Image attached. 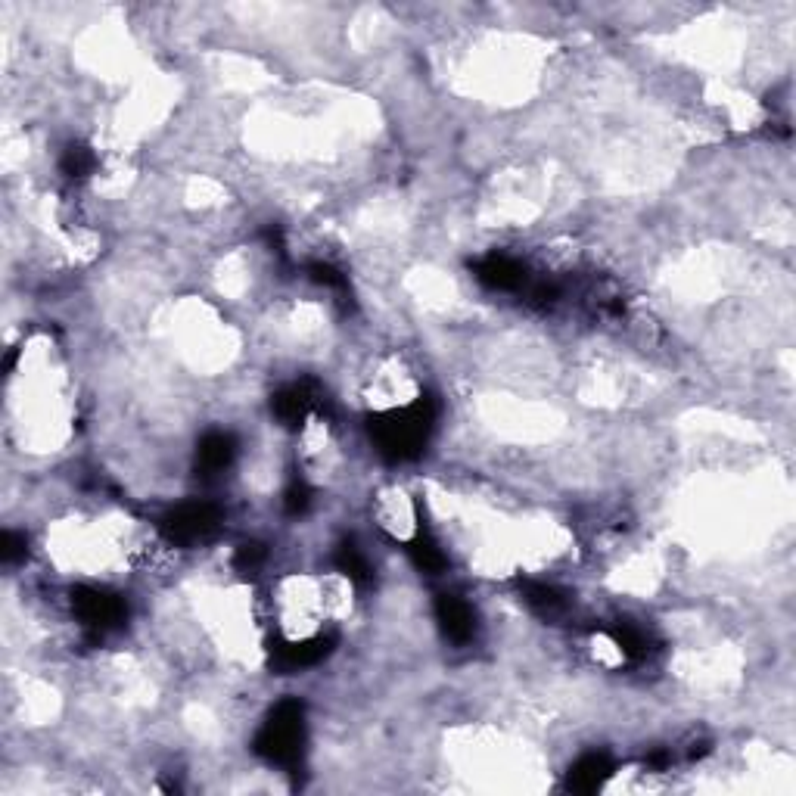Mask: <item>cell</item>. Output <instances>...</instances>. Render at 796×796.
Here are the masks:
<instances>
[{"label": "cell", "mask_w": 796, "mask_h": 796, "mask_svg": "<svg viewBox=\"0 0 796 796\" xmlns=\"http://www.w3.org/2000/svg\"><path fill=\"white\" fill-rule=\"evenodd\" d=\"M433 423H436V402L433 398H417V402L405 408L380 414L371 423V436L380 454H386L389 461H408L423 451L426 439L433 433Z\"/></svg>", "instance_id": "cell-1"}, {"label": "cell", "mask_w": 796, "mask_h": 796, "mask_svg": "<svg viewBox=\"0 0 796 796\" xmlns=\"http://www.w3.org/2000/svg\"><path fill=\"white\" fill-rule=\"evenodd\" d=\"M305 750V709L299 700H280L255 737V753L277 765H296Z\"/></svg>", "instance_id": "cell-2"}, {"label": "cell", "mask_w": 796, "mask_h": 796, "mask_svg": "<svg viewBox=\"0 0 796 796\" xmlns=\"http://www.w3.org/2000/svg\"><path fill=\"white\" fill-rule=\"evenodd\" d=\"M218 523H221V514H218L215 504L190 501V504L175 507L172 514L162 520V529L178 545H196V542H206V538L218 529Z\"/></svg>", "instance_id": "cell-3"}, {"label": "cell", "mask_w": 796, "mask_h": 796, "mask_svg": "<svg viewBox=\"0 0 796 796\" xmlns=\"http://www.w3.org/2000/svg\"><path fill=\"white\" fill-rule=\"evenodd\" d=\"M72 610L84 629H91L97 635L119 629L125 622V604L116 594H109L103 588H75L72 591Z\"/></svg>", "instance_id": "cell-4"}, {"label": "cell", "mask_w": 796, "mask_h": 796, "mask_svg": "<svg viewBox=\"0 0 796 796\" xmlns=\"http://www.w3.org/2000/svg\"><path fill=\"white\" fill-rule=\"evenodd\" d=\"M436 619L442 625V632L454 644H467L476 635V613L473 607L458 594H439L436 601Z\"/></svg>", "instance_id": "cell-5"}, {"label": "cell", "mask_w": 796, "mask_h": 796, "mask_svg": "<svg viewBox=\"0 0 796 796\" xmlns=\"http://www.w3.org/2000/svg\"><path fill=\"white\" fill-rule=\"evenodd\" d=\"M476 277L492 290H520L526 283V268L510 255H489L476 265Z\"/></svg>", "instance_id": "cell-6"}, {"label": "cell", "mask_w": 796, "mask_h": 796, "mask_svg": "<svg viewBox=\"0 0 796 796\" xmlns=\"http://www.w3.org/2000/svg\"><path fill=\"white\" fill-rule=\"evenodd\" d=\"M330 644L333 638H308V641H290V644H280L277 647V666L280 669H308V666H315L321 663L327 653H330Z\"/></svg>", "instance_id": "cell-7"}, {"label": "cell", "mask_w": 796, "mask_h": 796, "mask_svg": "<svg viewBox=\"0 0 796 796\" xmlns=\"http://www.w3.org/2000/svg\"><path fill=\"white\" fill-rule=\"evenodd\" d=\"M613 775V762L610 756L604 753H588L582 756L573 769H570V778H566V784H570V790H579V793H594L597 787H604V781Z\"/></svg>", "instance_id": "cell-8"}, {"label": "cell", "mask_w": 796, "mask_h": 796, "mask_svg": "<svg viewBox=\"0 0 796 796\" xmlns=\"http://www.w3.org/2000/svg\"><path fill=\"white\" fill-rule=\"evenodd\" d=\"M234 451H237V445L227 433H206L203 442H199V448H196V464L206 476H215V473L231 467Z\"/></svg>", "instance_id": "cell-9"}, {"label": "cell", "mask_w": 796, "mask_h": 796, "mask_svg": "<svg viewBox=\"0 0 796 796\" xmlns=\"http://www.w3.org/2000/svg\"><path fill=\"white\" fill-rule=\"evenodd\" d=\"M311 402H315V398H311V392L305 386H290V389H283V392L274 395L271 408H274V417L283 426H299L308 417Z\"/></svg>", "instance_id": "cell-10"}, {"label": "cell", "mask_w": 796, "mask_h": 796, "mask_svg": "<svg viewBox=\"0 0 796 796\" xmlns=\"http://www.w3.org/2000/svg\"><path fill=\"white\" fill-rule=\"evenodd\" d=\"M408 551H411V560L417 563V570L430 573V576H439V573H445L448 557H445L442 545L436 542L433 535L417 532V535H414V542L408 545Z\"/></svg>", "instance_id": "cell-11"}, {"label": "cell", "mask_w": 796, "mask_h": 796, "mask_svg": "<svg viewBox=\"0 0 796 796\" xmlns=\"http://www.w3.org/2000/svg\"><path fill=\"white\" fill-rule=\"evenodd\" d=\"M610 638L622 650V657H629V660H644L650 653V638L635 622H616L610 629Z\"/></svg>", "instance_id": "cell-12"}, {"label": "cell", "mask_w": 796, "mask_h": 796, "mask_svg": "<svg viewBox=\"0 0 796 796\" xmlns=\"http://www.w3.org/2000/svg\"><path fill=\"white\" fill-rule=\"evenodd\" d=\"M523 597H526V604L542 616H554L566 607V594L548 582H526Z\"/></svg>", "instance_id": "cell-13"}, {"label": "cell", "mask_w": 796, "mask_h": 796, "mask_svg": "<svg viewBox=\"0 0 796 796\" xmlns=\"http://www.w3.org/2000/svg\"><path fill=\"white\" fill-rule=\"evenodd\" d=\"M336 566H339V573H346L352 582H358V585H367L374 579V573H371V563H367V557L352 545V542H346V545H339L336 548Z\"/></svg>", "instance_id": "cell-14"}, {"label": "cell", "mask_w": 796, "mask_h": 796, "mask_svg": "<svg viewBox=\"0 0 796 796\" xmlns=\"http://www.w3.org/2000/svg\"><path fill=\"white\" fill-rule=\"evenodd\" d=\"M60 168H63V175H66V178H72V181H81V178L94 175V168H97V156H94V150H88V147L75 144V147H69V150L63 153V159H60Z\"/></svg>", "instance_id": "cell-15"}, {"label": "cell", "mask_w": 796, "mask_h": 796, "mask_svg": "<svg viewBox=\"0 0 796 796\" xmlns=\"http://www.w3.org/2000/svg\"><path fill=\"white\" fill-rule=\"evenodd\" d=\"M268 560V548L259 545V542H246L237 548V557H234V566L240 573H259Z\"/></svg>", "instance_id": "cell-16"}, {"label": "cell", "mask_w": 796, "mask_h": 796, "mask_svg": "<svg viewBox=\"0 0 796 796\" xmlns=\"http://www.w3.org/2000/svg\"><path fill=\"white\" fill-rule=\"evenodd\" d=\"M308 274H311V280H315V283H321V287H330V290H343L346 287V274L339 268H333V265H327V262H315L308 268Z\"/></svg>", "instance_id": "cell-17"}, {"label": "cell", "mask_w": 796, "mask_h": 796, "mask_svg": "<svg viewBox=\"0 0 796 796\" xmlns=\"http://www.w3.org/2000/svg\"><path fill=\"white\" fill-rule=\"evenodd\" d=\"M283 504H287V514H293V517L305 514L308 504H311V492H308L305 482H293V486L287 489V495H283Z\"/></svg>", "instance_id": "cell-18"}, {"label": "cell", "mask_w": 796, "mask_h": 796, "mask_svg": "<svg viewBox=\"0 0 796 796\" xmlns=\"http://www.w3.org/2000/svg\"><path fill=\"white\" fill-rule=\"evenodd\" d=\"M0 557H4V563H13V560L25 557V535L4 532V538H0Z\"/></svg>", "instance_id": "cell-19"}]
</instances>
